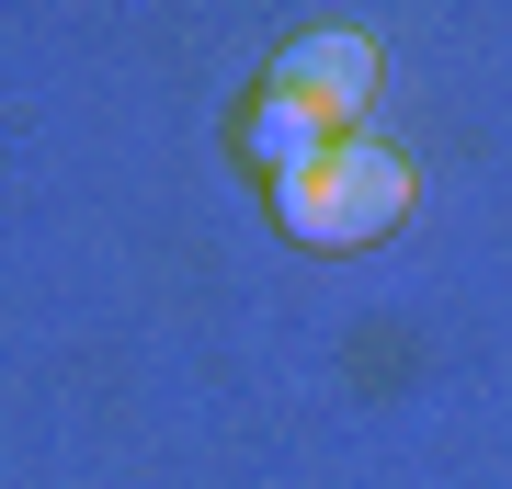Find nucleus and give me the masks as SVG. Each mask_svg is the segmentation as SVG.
<instances>
[{
	"instance_id": "nucleus-1",
	"label": "nucleus",
	"mask_w": 512,
	"mask_h": 489,
	"mask_svg": "<svg viewBox=\"0 0 512 489\" xmlns=\"http://www.w3.org/2000/svg\"><path fill=\"white\" fill-rule=\"evenodd\" d=\"M274 217L296 251H365V239H387L410 217V160L387 137H330L308 171L274 182Z\"/></svg>"
},
{
	"instance_id": "nucleus-2",
	"label": "nucleus",
	"mask_w": 512,
	"mask_h": 489,
	"mask_svg": "<svg viewBox=\"0 0 512 489\" xmlns=\"http://www.w3.org/2000/svg\"><path fill=\"white\" fill-rule=\"evenodd\" d=\"M262 91H296V103H319L330 126L353 137V114L376 103V46L353 35V23H308V35L274 57V80H262Z\"/></svg>"
},
{
	"instance_id": "nucleus-3",
	"label": "nucleus",
	"mask_w": 512,
	"mask_h": 489,
	"mask_svg": "<svg viewBox=\"0 0 512 489\" xmlns=\"http://www.w3.org/2000/svg\"><path fill=\"white\" fill-rule=\"evenodd\" d=\"M330 137H342V126H330L319 103H296V91H262V103H251V126H239V160H262V171L285 182V171H308Z\"/></svg>"
}]
</instances>
